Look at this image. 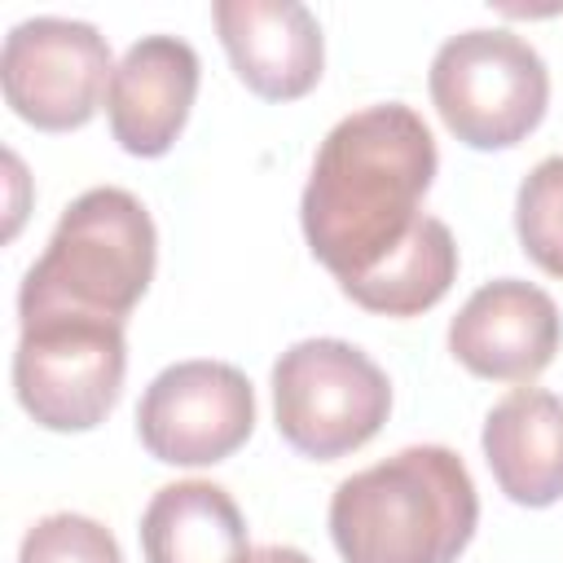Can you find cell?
Wrapping results in <instances>:
<instances>
[{
    "label": "cell",
    "instance_id": "obj_1",
    "mask_svg": "<svg viewBox=\"0 0 563 563\" xmlns=\"http://www.w3.org/2000/svg\"><path fill=\"white\" fill-rule=\"evenodd\" d=\"M435 167L431 128L405 101L365 106L325 132L299 198V224L339 286L378 268L413 233Z\"/></svg>",
    "mask_w": 563,
    "mask_h": 563
},
{
    "label": "cell",
    "instance_id": "obj_2",
    "mask_svg": "<svg viewBox=\"0 0 563 563\" xmlns=\"http://www.w3.org/2000/svg\"><path fill=\"white\" fill-rule=\"evenodd\" d=\"M475 523V479L444 444H409L347 475L330 497V537L343 563H457Z\"/></svg>",
    "mask_w": 563,
    "mask_h": 563
},
{
    "label": "cell",
    "instance_id": "obj_3",
    "mask_svg": "<svg viewBox=\"0 0 563 563\" xmlns=\"http://www.w3.org/2000/svg\"><path fill=\"white\" fill-rule=\"evenodd\" d=\"M158 233L145 202L119 185L79 194L18 290V321L84 312L128 321L154 282Z\"/></svg>",
    "mask_w": 563,
    "mask_h": 563
},
{
    "label": "cell",
    "instance_id": "obj_4",
    "mask_svg": "<svg viewBox=\"0 0 563 563\" xmlns=\"http://www.w3.org/2000/svg\"><path fill=\"white\" fill-rule=\"evenodd\" d=\"M431 106L444 128L471 150L519 145L550 106V70L541 53L515 31H462L431 57Z\"/></svg>",
    "mask_w": 563,
    "mask_h": 563
},
{
    "label": "cell",
    "instance_id": "obj_5",
    "mask_svg": "<svg viewBox=\"0 0 563 563\" xmlns=\"http://www.w3.org/2000/svg\"><path fill=\"white\" fill-rule=\"evenodd\" d=\"M273 413L295 453L334 462L383 431L391 383L356 343L299 339L273 365Z\"/></svg>",
    "mask_w": 563,
    "mask_h": 563
},
{
    "label": "cell",
    "instance_id": "obj_6",
    "mask_svg": "<svg viewBox=\"0 0 563 563\" xmlns=\"http://www.w3.org/2000/svg\"><path fill=\"white\" fill-rule=\"evenodd\" d=\"M13 391L44 431H92L123 396V321L48 312L18 321Z\"/></svg>",
    "mask_w": 563,
    "mask_h": 563
},
{
    "label": "cell",
    "instance_id": "obj_7",
    "mask_svg": "<svg viewBox=\"0 0 563 563\" xmlns=\"http://www.w3.org/2000/svg\"><path fill=\"white\" fill-rule=\"evenodd\" d=\"M110 44L92 22L26 18L4 35L0 88L9 110L40 132L84 128L110 88Z\"/></svg>",
    "mask_w": 563,
    "mask_h": 563
},
{
    "label": "cell",
    "instance_id": "obj_8",
    "mask_svg": "<svg viewBox=\"0 0 563 563\" xmlns=\"http://www.w3.org/2000/svg\"><path fill=\"white\" fill-rule=\"evenodd\" d=\"M255 431V387L229 361H176L136 405V435L154 462L216 466Z\"/></svg>",
    "mask_w": 563,
    "mask_h": 563
},
{
    "label": "cell",
    "instance_id": "obj_9",
    "mask_svg": "<svg viewBox=\"0 0 563 563\" xmlns=\"http://www.w3.org/2000/svg\"><path fill=\"white\" fill-rule=\"evenodd\" d=\"M563 321L554 299L519 277L484 282L449 321V352L475 378L532 383L559 352Z\"/></svg>",
    "mask_w": 563,
    "mask_h": 563
},
{
    "label": "cell",
    "instance_id": "obj_10",
    "mask_svg": "<svg viewBox=\"0 0 563 563\" xmlns=\"http://www.w3.org/2000/svg\"><path fill=\"white\" fill-rule=\"evenodd\" d=\"M233 75L264 101H299L325 66L321 22L299 0H216L211 9Z\"/></svg>",
    "mask_w": 563,
    "mask_h": 563
},
{
    "label": "cell",
    "instance_id": "obj_11",
    "mask_svg": "<svg viewBox=\"0 0 563 563\" xmlns=\"http://www.w3.org/2000/svg\"><path fill=\"white\" fill-rule=\"evenodd\" d=\"M198 53L176 35H145L136 40L106 88V119L119 150L136 158H158L176 145L189 123L198 97Z\"/></svg>",
    "mask_w": 563,
    "mask_h": 563
},
{
    "label": "cell",
    "instance_id": "obj_12",
    "mask_svg": "<svg viewBox=\"0 0 563 563\" xmlns=\"http://www.w3.org/2000/svg\"><path fill=\"white\" fill-rule=\"evenodd\" d=\"M484 462L497 488L528 510L563 501V400L541 387H515L484 418Z\"/></svg>",
    "mask_w": 563,
    "mask_h": 563
},
{
    "label": "cell",
    "instance_id": "obj_13",
    "mask_svg": "<svg viewBox=\"0 0 563 563\" xmlns=\"http://www.w3.org/2000/svg\"><path fill=\"white\" fill-rule=\"evenodd\" d=\"M145 563H242L251 554L238 501L211 479L158 488L141 515Z\"/></svg>",
    "mask_w": 563,
    "mask_h": 563
},
{
    "label": "cell",
    "instance_id": "obj_14",
    "mask_svg": "<svg viewBox=\"0 0 563 563\" xmlns=\"http://www.w3.org/2000/svg\"><path fill=\"white\" fill-rule=\"evenodd\" d=\"M457 277V242L444 220L422 216L413 233L365 277L339 286L352 303L378 317H418L435 308Z\"/></svg>",
    "mask_w": 563,
    "mask_h": 563
},
{
    "label": "cell",
    "instance_id": "obj_15",
    "mask_svg": "<svg viewBox=\"0 0 563 563\" xmlns=\"http://www.w3.org/2000/svg\"><path fill=\"white\" fill-rule=\"evenodd\" d=\"M515 233L541 273L563 277V154L541 158L523 176L515 194Z\"/></svg>",
    "mask_w": 563,
    "mask_h": 563
},
{
    "label": "cell",
    "instance_id": "obj_16",
    "mask_svg": "<svg viewBox=\"0 0 563 563\" xmlns=\"http://www.w3.org/2000/svg\"><path fill=\"white\" fill-rule=\"evenodd\" d=\"M18 563H123V550L106 523L57 510L26 528Z\"/></svg>",
    "mask_w": 563,
    "mask_h": 563
},
{
    "label": "cell",
    "instance_id": "obj_17",
    "mask_svg": "<svg viewBox=\"0 0 563 563\" xmlns=\"http://www.w3.org/2000/svg\"><path fill=\"white\" fill-rule=\"evenodd\" d=\"M242 563H312V559L303 550H295V545H260Z\"/></svg>",
    "mask_w": 563,
    "mask_h": 563
}]
</instances>
